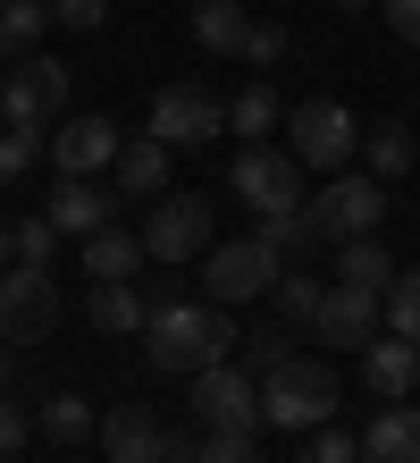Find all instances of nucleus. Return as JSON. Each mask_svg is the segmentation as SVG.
Returning <instances> with one entry per match:
<instances>
[{"label": "nucleus", "instance_id": "f257e3e1", "mask_svg": "<svg viewBox=\"0 0 420 463\" xmlns=\"http://www.w3.org/2000/svg\"><path fill=\"white\" fill-rule=\"evenodd\" d=\"M144 354H152V371L193 379V371H210V363L236 354V320H228V304H152Z\"/></svg>", "mask_w": 420, "mask_h": 463}, {"label": "nucleus", "instance_id": "f03ea898", "mask_svg": "<svg viewBox=\"0 0 420 463\" xmlns=\"http://www.w3.org/2000/svg\"><path fill=\"white\" fill-rule=\"evenodd\" d=\"M336 404H345V388H336V363H320V354H286L261 379V421L269 430H320V421H336Z\"/></svg>", "mask_w": 420, "mask_h": 463}, {"label": "nucleus", "instance_id": "7ed1b4c3", "mask_svg": "<svg viewBox=\"0 0 420 463\" xmlns=\"http://www.w3.org/2000/svg\"><path fill=\"white\" fill-rule=\"evenodd\" d=\"M185 404H193V421H202V430H219V439H261V379H252L244 363H236V354H228V363H210V371H193L185 379Z\"/></svg>", "mask_w": 420, "mask_h": 463}, {"label": "nucleus", "instance_id": "20e7f679", "mask_svg": "<svg viewBox=\"0 0 420 463\" xmlns=\"http://www.w3.org/2000/svg\"><path fill=\"white\" fill-rule=\"evenodd\" d=\"M286 152L303 160V169H320V177H336V169H353V152H361V127H353V110L345 101H294L286 110Z\"/></svg>", "mask_w": 420, "mask_h": 463}, {"label": "nucleus", "instance_id": "39448f33", "mask_svg": "<svg viewBox=\"0 0 420 463\" xmlns=\"http://www.w3.org/2000/svg\"><path fill=\"white\" fill-rule=\"evenodd\" d=\"M303 211H312L320 244H353V236H378V220H387V185H378L370 169H361V177H353V169H336Z\"/></svg>", "mask_w": 420, "mask_h": 463}, {"label": "nucleus", "instance_id": "423d86ee", "mask_svg": "<svg viewBox=\"0 0 420 463\" xmlns=\"http://www.w3.org/2000/svg\"><path fill=\"white\" fill-rule=\"evenodd\" d=\"M277 269H286V253H277V244L228 236V244H210V253H202V287H210V304H252V295L277 287Z\"/></svg>", "mask_w": 420, "mask_h": 463}, {"label": "nucleus", "instance_id": "0eeeda50", "mask_svg": "<svg viewBox=\"0 0 420 463\" xmlns=\"http://www.w3.org/2000/svg\"><path fill=\"white\" fill-rule=\"evenodd\" d=\"M228 194L252 211V220H261V211H286V203H303V160L286 144H244L228 160Z\"/></svg>", "mask_w": 420, "mask_h": 463}, {"label": "nucleus", "instance_id": "6e6552de", "mask_svg": "<svg viewBox=\"0 0 420 463\" xmlns=\"http://www.w3.org/2000/svg\"><path fill=\"white\" fill-rule=\"evenodd\" d=\"M135 236H144V253L168 261V269H177V261H202L210 244H219V236H210V194H160Z\"/></svg>", "mask_w": 420, "mask_h": 463}, {"label": "nucleus", "instance_id": "1a4fd4ad", "mask_svg": "<svg viewBox=\"0 0 420 463\" xmlns=\"http://www.w3.org/2000/svg\"><path fill=\"white\" fill-rule=\"evenodd\" d=\"M219 127H228V101L210 85H160L152 93V135L168 152H202V144H219Z\"/></svg>", "mask_w": 420, "mask_h": 463}, {"label": "nucleus", "instance_id": "9d476101", "mask_svg": "<svg viewBox=\"0 0 420 463\" xmlns=\"http://www.w3.org/2000/svg\"><path fill=\"white\" fill-rule=\"evenodd\" d=\"M51 329H60V287H51V269L9 261L0 269V337L9 345H42Z\"/></svg>", "mask_w": 420, "mask_h": 463}, {"label": "nucleus", "instance_id": "9b49d317", "mask_svg": "<svg viewBox=\"0 0 420 463\" xmlns=\"http://www.w3.org/2000/svg\"><path fill=\"white\" fill-rule=\"evenodd\" d=\"M378 320H387V295H378V287L336 279V287L320 295V312H312V337H320V345H336V354H361V345L378 337Z\"/></svg>", "mask_w": 420, "mask_h": 463}, {"label": "nucleus", "instance_id": "f8f14e48", "mask_svg": "<svg viewBox=\"0 0 420 463\" xmlns=\"http://www.w3.org/2000/svg\"><path fill=\"white\" fill-rule=\"evenodd\" d=\"M68 110V68L60 60H17L0 76V127H51Z\"/></svg>", "mask_w": 420, "mask_h": 463}, {"label": "nucleus", "instance_id": "ddd939ff", "mask_svg": "<svg viewBox=\"0 0 420 463\" xmlns=\"http://www.w3.org/2000/svg\"><path fill=\"white\" fill-rule=\"evenodd\" d=\"M118 118H101V110H84L68 118L60 135H51V160H60V177H93V169H118Z\"/></svg>", "mask_w": 420, "mask_h": 463}, {"label": "nucleus", "instance_id": "4468645a", "mask_svg": "<svg viewBox=\"0 0 420 463\" xmlns=\"http://www.w3.org/2000/svg\"><path fill=\"white\" fill-rule=\"evenodd\" d=\"M118 203H126V194H109V185H93V177H60L42 211H51V228H60V236L84 244V236H101L109 220H118Z\"/></svg>", "mask_w": 420, "mask_h": 463}, {"label": "nucleus", "instance_id": "2eb2a0df", "mask_svg": "<svg viewBox=\"0 0 420 463\" xmlns=\"http://www.w3.org/2000/svg\"><path fill=\"white\" fill-rule=\"evenodd\" d=\"M353 363H361V388H370L378 404H404V396L420 388V345H412V337H396V329H387V337H370V345L353 354Z\"/></svg>", "mask_w": 420, "mask_h": 463}, {"label": "nucleus", "instance_id": "dca6fc26", "mask_svg": "<svg viewBox=\"0 0 420 463\" xmlns=\"http://www.w3.org/2000/svg\"><path fill=\"white\" fill-rule=\"evenodd\" d=\"M168 169H177V152H168L160 135H126V144H118V194L126 203H160Z\"/></svg>", "mask_w": 420, "mask_h": 463}, {"label": "nucleus", "instance_id": "f3484780", "mask_svg": "<svg viewBox=\"0 0 420 463\" xmlns=\"http://www.w3.org/2000/svg\"><path fill=\"white\" fill-rule=\"evenodd\" d=\"M168 430L152 421V404H118V413H101V455L109 463H160Z\"/></svg>", "mask_w": 420, "mask_h": 463}, {"label": "nucleus", "instance_id": "a211bd4d", "mask_svg": "<svg viewBox=\"0 0 420 463\" xmlns=\"http://www.w3.org/2000/svg\"><path fill=\"white\" fill-rule=\"evenodd\" d=\"M361 463H420V404H378V421L361 430Z\"/></svg>", "mask_w": 420, "mask_h": 463}, {"label": "nucleus", "instance_id": "6ab92c4d", "mask_svg": "<svg viewBox=\"0 0 420 463\" xmlns=\"http://www.w3.org/2000/svg\"><path fill=\"white\" fill-rule=\"evenodd\" d=\"M84 320H93L101 337H144L152 304L135 295V279H93V295H84Z\"/></svg>", "mask_w": 420, "mask_h": 463}, {"label": "nucleus", "instance_id": "aec40b11", "mask_svg": "<svg viewBox=\"0 0 420 463\" xmlns=\"http://www.w3.org/2000/svg\"><path fill=\"white\" fill-rule=\"evenodd\" d=\"M244 34H252L244 0H193V43H202V51H219V60H244Z\"/></svg>", "mask_w": 420, "mask_h": 463}, {"label": "nucleus", "instance_id": "412c9836", "mask_svg": "<svg viewBox=\"0 0 420 463\" xmlns=\"http://www.w3.org/2000/svg\"><path fill=\"white\" fill-rule=\"evenodd\" d=\"M144 261H152V253H144V236L118 228V220H109L101 236H84V269H93V279H135Z\"/></svg>", "mask_w": 420, "mask_h": 463}, {"label": "nucleus", "instance_id": "4be33fe9", "mask_svg": "<svg viewBox=\"0 0 420 463\" xmlns=\"http://www.w3.org/2000/svg\"><path fill=\"white\" fill-rule=\"evenodd\" d=\"M412 152H420V144H412V127H404V118L361 127V160H370V177H378V185H396V177L412 169Z\"/></svg>", "mask_w": 420, "mask_h": 463}, {"label": "nucleus", "instance_id": "5701e85b", "mask_svg": "<svg viewBox=\"0 0 420 463\" xmlns=\"http://www.w3.org/2000/svg\"><path fill=\"white\" fill-rule=\"evenodd\" d=\"M51 34V0H0V60H34Z\"/></svg>", "mask_w": 420, "mask_h": 463}, {"label": "nucleus", "instance_id": "b1692460", "mask_svg": "<svg viewBox=\"0 0 420 463\" xmlns=\"http://www.w3.org/2000/svg\"><path fill=\"white\" fill-rule=\"evenodd\" d=\"M261 244H277L286 261H303V253H320V228H312V211L303 203H286V211H261V228H252Z\"/></svg>", "mask_w": 420, "mask_h": 463}, {"label": "nucleus", "instance_id": "393cba45", "mask_svg": "<svg viewBox=\"0 0 420 463\" xmlns=\"http://www.w3.org/2000/svg\"><path fill=\"white\" fill-rule=\"evenodd\" d=\"M336 279H353V287H396V261H387V244L378 236H353V244H336Z\"/></svg>", "mask_w": 420, "mask_h": 463}, {"label": "nucleus", "instance_id": "a878e982", "mask_svg": "<svg viewBox=\"0 0 420 463\" xmlns=\"http://www.w3.org/2000/svg\"><path fill=\"white\" fill-rule=\"evenodd\" d=\"M320 295H328V287L312 279V269H294V261H286V269H277V287H269V304H277V320H286V329H312Z\"/></svg>", "mask_w": 420, "mask_h": 463}, {"label": "nucleus", "instance_id": "bb28decb", "mask_svg": "<svg viewBox=\"0 0 420 463\" xmlns=\"http://www.w3.org/2000/svg\"><path fill=\"white\" fill-rule=\"evenodd\" d=\"M277 118H286V110H277V93H269V85H244V93L228 101V135H244V144H269Z\"/></svg>", "mask_w": 420, "mask_h": 463}, {"label": "nucleus", "instance_id": "cd10ccee", "mask_svg": "<svg viewBox=\"0 0 420 463\" xmlns=\"http://www.w3.org/2000/svg\"><path fill=\"white\" fill-rule=\"evenodd\" d=\"M34 430H42V439H60V447H84L101 421H93V404H84V396H51L42 413H34Z\"/></svg>", "mask_w": 420, "mask_h": 463}, {"label": "nucleus", "instance_id": "c85d7f7f", "mask_svg": "<svg viewBox=\"0 0 420 463\" xmlns=\"http://www.w3.org/2000/svg\"><path fill=\"white\" fill-rule=\"evenodd\" d=\"M9 236H17V261H25V269H51V261H60V228H51V211L17 220Z\"/></svg>", "mask_w": 420, "mask_h": 463}, {"label": "nucleus", "instance_id": "c756f323", "mask_svg": "<svg viewBox=\"0 0 420 463\" xmlns=\"http://www.w3.org/2000/svg\"><path fill=\"white\" fill-rule=\"evenodd\" d=\"M387 329L420 345V269H396V287H387Z\"/></svg>", "mask_w": 420, "mask_h": 463}, {"label": "nucleus", "instance_id": "7c9ffc66", "mask_svg": "<svg viewBox=\"0 0 420 463\" xmlns=\"http://www.w3.org/2000/svg\"><path fill=\"white\" fill-rule=\"evenodd\" d=\"M42 160V127H0V185H17Z\"/></svg>", "mask_w": 420, "mask_h": 463}, {"label": "nucleus", "instance_id": "2f4dec72", "mask_svg": "<svg viewBox=\"0 0 420 463\" xmlns=\"http://www.w3.org/2000/svg\"><path fill=\"white\" fill-rule=\"evenodd\" d=\"M303 463H361V439L336 430V421H320V430H303Z\"/></svg>", "mask_w": 420, "mask_h": 463}, {"label": "nucleus", "instance_id": "473e14b6", "mask_svg": "<svg viewBox=\"0 0 420 463\" xmlns=\"http://www.w3.org/2000/svg\"><path fill=\"white\" fill-rule=\"evenodd\" d=\"M25 439H34V413H25V404L0 388V463H17V455H25Z\"/></svg>", "mask_w": 420, "mask_h": 463}, {"label": "nucleus", "instance_id": "72a5a7b5", "mask_svg": "<svg viewBox=\"0 0 420 463\" xmlns=\"http://www.w3.org/2000/svg\"><path fill=\"white\" fill-rule=\"evenodd\" d=\"M286 354H294V345H286V320H277V329H261V337L244 345V371H252V379H269L277 363H286Z\"/></svg>", "mask_w": 420, "mask_h": 463}, {"label": "nucleus", "instance_id": "f704fd0d", "mask_svg": "<svg viewBox=\"0 0 420 463\" xmlns=\"http://www.w3.org/2000/svg\"><path fill=\"white\" fill-rule=\"evenodd\" d=\"M286 60V25H261L252 17V34H244V68H277Z\"/></svg>", "mask_w": 420, "mask_h": 463}, {"label": "nucleus", "instance_id": "c9c22d12", "mask_svg": "<svg viewBox=\"0 0 420 463\" xmlns=\"http://www.w3.org/2000/svg\"><path fill=\"white\" fill-rule=\"evenodd\" d=\"M193 463H261V439H219V430H202V455Z\"/></svg>", "mask_w": 420, "mask_h": 463}, {"label": "nucleus", "instance_id": "e433bc0d", "mask_svg": "<svg viewBox=\"0 0 420 463\" xmlns=\"http://www.w3.org/2000/svg\"><path fill=\"white\" fill-rule=\"evenodd\" d=\"M109 17V0H51V25H68V34H93Z\"/></svg>", "mask_w": 420, "mask_h": 463}, {"label": "nucleus", "instance_id": "4c0bfd02", "mask_svg": "<svg viewBox=\"0 0 420 463\" xmlns=\"http://www.w3.org/2000/svg\"><path fill=\"white\" fill-rule=\"evenodd\" d=\"M378 9H387V25H396V43L420 51V0H378Z\"/></svg>", "mask_w": 420, "mask_h": 463}, {"label": "nucleus", "instance_id": "58836bf2", "mask_svg": "<svg viewBox=\"0 0 420 463\" xmlns=\"http://www.w3.org/2000/svg\"><path fill=\"white\" fill-rule=\"evenodd\" d=\"M193 455H202L193 439H168V447H160V463H193Z\"/></svg>", "mask_w": 420, "mask_h": 463}, {"label": "nucleus", "instance_id": "ea45409f", "mask_svg": "<svg viewBox=\"0 0 420 463\" xmlns=\"http://www.w3.org/2000/svg\"><path fill=\"white\" fill-rule=\"evenodd\" d=\"M9 371H17V345H9V337H0V388H9Z\"/></svg>", "mask_w": 420, "mask_h": 463}, {"label": "nucleus", "instance_id": "a19ab883", "mask_svg": "<svg viewBox=\"0 0 420 463\" xmlns=\"http://www.w3.org/2000/svg\"><path fill=\"white\" fill-rule=\"evenodd\" d=\"M17 261V236H9V220H0V269H9Z\"/></svg>", "mask_w": 420, "mask_h": 463}, {"label": "nucleus", "instance_id": "79ce46f5", "mask_svg": "<svg viewBox=\"0 0 420 463\" xmlns=\"http://www.w3.org/2000/svg\"><path fill=\"white\" fill-rule=\"evenodd\" d=\"M336 9H378V0H336Z\"/></svg>", "mask_w": 420, "mask_h": 463}]
</instances>
